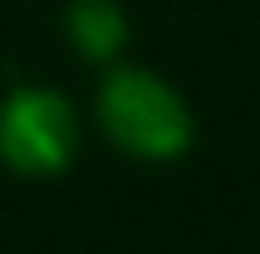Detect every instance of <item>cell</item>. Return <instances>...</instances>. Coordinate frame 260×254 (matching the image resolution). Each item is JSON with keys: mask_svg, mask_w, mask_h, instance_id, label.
<instances>
[{"mask_svg": "<svg viewBox=\"0 0 260 254\" xmlns=\"http://www.w3.org/2000/svg\"><path fill=\"white\" fill-rule=\"evenodd\" d=\"M78 150V116L55 89H17L0 105V160L22 177H55Z\"/></svg>", "mask_w": 260, "mask_h": 254, "instance_id": "obj_2", "label": "cell"}, {"mask_svg": "<svg viewBox=\"0 0 260 254\" xmlns=\"http://www.w3.org/2000/svg\"><path fill=\"white\" fill-rule=\"evenodd\" d=\"M100 122L111 133V144L139 155V160H177L194 144L188 105L155 72H139V66H122L100 83Z\"/></svg>", "mask_w": 260, "mask_h": 254, "instance_id": "obj_1", "label": "cell"}, {"mask_svg": "<svg viewBox=\"0 0 260 254\" xmlns=\"http://www.w3.org/2000/svg\"><path fill=\"white\" fill-rule=\"evenodd\" d=\"M67 33H72L78 55L111 61V55L122 50V39H127L122 6H116V0H72V6H67Z\"/></svg>", "mask_w": 260, "mask_h": 254, "instance_id": "obj_3", "label": "cell"}]
</instances>
